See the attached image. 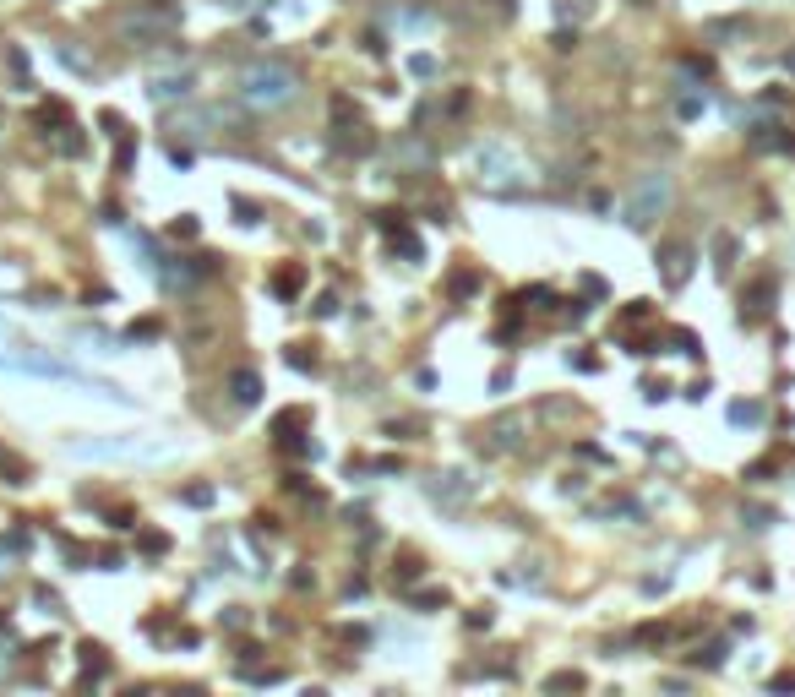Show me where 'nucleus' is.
<instances>
[{
  "label": "nucleus",
  "mask_w": 795,
  "mask_h": 697,
  "mask_svg": "<svg viewBox=\"0 0 795 697\" xmlns=\"http://www.w3.org/2000/svg\"><path fill=\"white\" fill-rule=\"evenodd\" d=\"M82 458H164L169 442H87L76 447Z\"/></svg>",
  "instance_id": "4"
},
{
  "label": "nucleus",
  "mask_w": 795,
  "mask_h": 697,
  "mask_svg": "<svg viewBox=\"0 0 795 697\" xmlns=\"http://www.w3.org/2000/svg\"><path fill=\"white\" fill-rule=\"evenodd\" d=\"M278 289H283V294H294V289H300V273H294V267H289V273H278Z\"/></svg>",
  "instance_id": "12"
},
{
  "label": "nucleus",
  "mask_w": 795,
  "mask_h": 697,
  "mask_svg": "<svg viewBox=\"0 0 795 697\" xmlns=\"http://www.w3.org/2000/svg\"><path fill=\"white\" fill-rule=\"evenodd\" d=\"M185 502H191V507H207V502H213V491H207V485H191V491H185Z\"/></svg>",
  "instance_id": "11"
},
{
  "label": "nucleus",
  "mask_w": 795,
  "mask_h": 697,
  "mask_svg": "<svg viewBox=\"0 0 795 697\" xmlns=\"http://www.w3.org/2000/svg\"><path fill=\"white\" fill-rule=\"evenodd\" d=\"M687 273H692V245H665V284L681 289Z\"/></svg>",
  "instance_id": "5"
},
{
  "label": "nucleus",
  "mask_w": 795,
  "mask_h": 697,
  "mask_svg": "<svg viewBox=\"0 0 795 697\" xmlns=\"http://www.w3.org/2000/svg\"><path fill=\"white\" fill-rule=\"evenodd\" d=\"M240 93H245L251 109H283V104L300 98V76H294L289 65L267 60V65H251V71L240 76Z\"/></svg>",
  "instance_id": "1"
},
{
  "label": "nucleus",
  "mask_w": 795,
  "mask_h": 697,
  "mask_svg": "<svg viewBox=\"0 0 795 697\" xmlns=\"http://www.w3.org/2000/svg\"><path fill=\"white\" fill-rule=\"evenodd\" d=\"M147 93H153L158 104H169V98H185V93H191V76H153V82H147Z\"/></svg>",
  "instance_id": "7"
},
{
  "label": "nucleus",
  "mask_w": 795,
  "mask_h": 697,
  "mask_svg": "<svg viewBox=\"0 0 795 697\" xmlns=\"http://www.w3.org/2000/svg\"><path fill=\"white\" fill-rule=\"evenodd\" d=\"M671 196H676V185H671V174L665 169H649L632 191H627V202H621V218L632 224V229H649L665 207H671Z\"/></svg>",
  "instance_id": "2"
},
{
  "label": "nucleus",
  "mask_w": 795,
  "mask_h": 697,
  "mask_svg": "<svg viewBox=\"0 0 795 697\" xmlns=\"http://www.w3.org/2000/svg\"><path fill=\"white\" fill-rule=\"evenodd\" d=\"M730 414H736V420H741V425H747V420H763V409H758V403H736V409H730Z\"/></svg>",
  "instance_id": "10"
},
{
  "label": "nucleus",
  "mask_w": 795,
  "mask_h": 697,
  "mask_svg": "<svg viewBox=\"0 0 795 697\" xmlns=\"http://www.w3.org/2000/svg\"><path fill=\"white\" fill-rule=\"evenodd\" d=\"M0 284H5V289H22V273H16V267H5V273H0Z\"/></svg>",
  "instance_id": "13"
},
{
  "label": "nucleus",
  "mask_w": 795,
  "mask_h": 697,
  "mask_svg": "<svg viewBox=\"0 0 795 697\" xmlns=\"http://www.w3.org/2000/svg\"><path fill=\"white\" fill-rule=\"evenodd\" d=\"M431 496L447 502V507H463V502H469V480H463V474H447L442 485H431Z\"/></svg>",
  "instance_id": "8"
},
{
  "label": "nucleus",
  "mask_w": 795,
  "mask_h": 697,
  "mask_svg": "<svg viewBox=\"0 0 795 697\" xmlns=\"http://www.w3.org/2000/svg\"><path fill=\"white\" fill-rule=\"evenodd\" d=\"M174 27V16H131L125 22V38H164Z\"/></svg>",
  "instance_id": "6"
},
{
  "label": "nucleus",
  "mask_w": 795,
  "mask_h": 697,
  "mask_svg": "<svg viewBox=\"0 0 795 697\" xmlns=\"http://www.w3.org/2000/svg\"><path fill=\"white\" fill-rule=\"evenodd\" d=\"M480 185H491V191H518V164H512V153H502V147H480Z\"/></svg>",
  "instance_id": "3"
},
{
  "label": "nucleus",
  "mask_w": 795,
  "mask_h": 697,
  "mask_svg": "<svg viewBox=\"0 0 795 697\" xmlns=\"http://www.w3.org/2000/svg\"><path fill=\"white\" fill-rule=\"evenodd\" d=\"M229 387H234V398H240V403H256V398H262L256 371H234V376H229Z\"/></svg>",
  "instance_id": "9"
},
{
  "label": "nucleus",
  "mask_w": 795,
  "mask_h": 697,
  "mask_svg": "<svg viewBox=\"0 0 795 697\" xmlns=\"http://www.w3.org/2000/svg\"><path fill=\"white\" fill-rule=\"evenodd\" d=\"M5 573H11V551L0 545V578H5Z\"/></svg>",
  "instance_id": "14"
}]
</instances>
